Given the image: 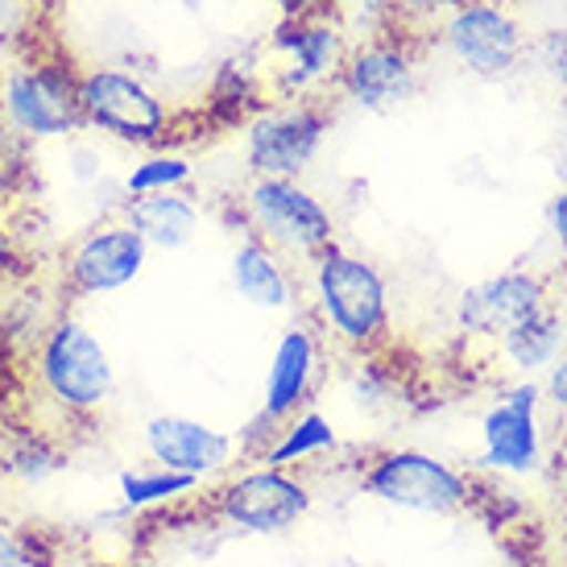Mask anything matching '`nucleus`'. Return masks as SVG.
Listing matches in <instances>:
<instances>
[{
    "label": "nucleus",
    "instance_id": "1",
    "mask_svg": "<svg viewBox=\"0 0 567 567\" xmlns=\"http://www.w3.org/2000/svg\"><path fill=\"white\" fill-rule=\"evenodd\" d=\"M0 121L21 142L80 133V66L54 47H25L0 71Z\"/></svg>",
    "mask_w": 567,
    "mask_h": 567
},
{
    "label": "nucleus",
    "instance_id": "2",
    "mask_svg": "<svg viewBox=\"0 0 567 567\" xmlns=\"http://www.w3.org/2000/svg\"><path fill=\"white\" fill-rule=\"evenodd\" d=\"M30 378L59 423H87L112 394V361L75 316H59L30 352Z\"/></svg>",
    "mask_w": 567,
    "mask_h": 567
},
{
    "label": "nucleus",
    "instance_id": "3",
    "mask_svg": "<svg viewBox=\"0 0 567 567\" xmlns=\"http://www.w3.org/2000/svg\"><path fill=\"white\" fill-rule=\"evenodd\" d=\"M311 295L323 328L348 348L369 352L390 331V302H385V278L373 261H364L344 245H331L311 261Z\"/></svg>",
    "mask_w": 567,
    "mask_h": 567
},
{
    "label": "nucleus",
    "instance_id": "4",
    "mask_svg": "<svg viewBox=\"0 0 567 567\" xmlns=\"http://www.w3.org/2000/svg\"><path fill=\"white\" fill-rule=\"evenodd\" d=\"M80 121L133 150H162L174 133L171 104L137 71L116 63L80 66Z\"/></svg>",
    "mask_w": 567,
    "mask_h": 567
},
{
    "label": "nucleus",
    "instance_id": "5",
    "mask_svg": "<svg viewBox=\"0 0 567 567\" xmlns=\"http://www.w3.org/2000/svg\"><path fill=\"white\" fill-rule=\"evenodd\" d=\"M240 224L245 233L290 261H316L336 245V220L299 178H249L240 190Z\"/></svg>",
    "mask_w": 567,
    "mask_h": 567
},
{
    "label": "nucleus",
    "instance_id": "6",
    "mask_svg": "<svg viewBox=\"0 0 567 567\" xmlns=\"http://www.w3.org/2000/svg\"><path fill=\"white\" fill-rule=\"evenodd\" d=\"M331 128L328 95H295L266 109L245 133V166L252 178H299L316 162Z\"/></svg>",
    "mask_w": 567,
    "mask_h": 567
},
{
    "label": "nucleus",
    "instance_id": "7",
    "mask_svg": "<svg viewBox=\"0 0 567 567\" xmlns=\"http://www.w3.org/2000/svg\"><path fill=\"white\" fill-rule=\"evenodd\" d=\"M423 47L426 42L394 30V25H373L369 38L348 42L331 92L361 104V109H394L419 87Z\"/></svg>",
    "mask_w": 567,
    "mask_h": 567
},
{
    "label": "nucleus",
    "instance_id": "8",
    "mask_svg": "<svg viewBox=\"0 0 567 567\" xmlns=\"http://www.w3.org/2000/svg\"><path fill=\"white\" fill-rule=\"evenodd\" d=\"M344 25L340 17H282L269 33V75L282 100L328 95L344 63Z\"/></svg>",
    "mask_w": 567,
    "mask_h": 567
},
{
    "label": "nucleus",
    "instance_id": "9",
    "mask_svg": "<svg viewBox=\"0 0 567 567\" xmlns=\"http://www.w3.org/2000/svg\"><path fill=\"white\" fill-rule=\"evenodd\" d=\"M431 38L443 42V50L464 71L485 75V80L509 75L530 50V38L522 30L518 13L502 0H468V4H460L435 25Z\"/></svg>",
    "mask_w": 567,
    "mask_h": 567
},
{
    "label": "nucleus",
    "instance_id": "10",
    "mask_svg": "<svg viewBox=\"0 0 567 567\" xmlns=\"http://www.w3.org/2000/svg\"><path fill=\"white\" fill-rule=\"evenodd\" d=\"M150 245L142 233L116 212L112 220L92 224L87 233L66 245L59 278H63V295L71 299H95V295H112L128 286L145 266Z\"/></svg>",
    "mask_w": 567,
    "mask_h": 567
},
{
    "label": "nucleus",
    "instance_id": "11",
    "mask_svg": "<svg viewBox=\"0 0 567 567\" xmlns=\"http://www.w3.org/2000/svg\"><path fill=\"white\" fill-rule=\"evenodd\" d=\"M311 493L299 476H290L282 464H269L257 473H245L237 481H228L224 488H216L204 505H199V518L212 522H233L240 530H286L307 514Z\"/></svg>",
    "mask_w": 567,
    "mask_h": 567
},
{
    "label": "nucleus",
    "instance_id": "12",
    "mask_svg": "<svg viewBox=\"0 0 567 567\" xmlns=\"http://www.w3.org/2000/svg\"><path fill=\"white\" fill-rule=\"evenodd\" d=\"M361 485L381 502L423 514H452L468 497L464 476L423 452H381L361 468Z\"/></svg>",
    "mask_w": 567,
    "mask_h": 567
},
{
    "label": "nucleus",
    "instance_id": "13",
    "mask_svg": "<svg viewBox=\"0 0 567 567\" xmlns=\"http://www.w3.org/2000/svg\"><path fill=\"white\" fill-rule=\"evenodd\" d=\"M547 302H551L547 278L514 269V274H502V278H488V282L473 286L460 299V323L476 331V336H505L509 328H518L522 319L543 311Z\"/></svg>",
    "mask_w": 567,
    "mask_h": 567
},
{
    "label": "nucleus",
    "instance_id": "14",
    "mask_svg": "<svg viewBox=\"0 0 567 567\" xmlns=\"http://www.w3.org/2000/svg\"><path fill=\"white\" fill-rule=\"evenodd\" d=\"M319 378V336L311 328H290L278 340L274 364H269L266 381V406H261V426H282L286 419L302 414L311 402Z\"/></svg>",
    "mask_w": 567,
    "mask_h": 567
},
{
    "label": "nucleus",
    "instance_id": "15",
    "mask_svg": "<svg viewBox=\"0 0 567 567\" xmlns=\"http://www.w3.org/2000/svg\"><path fill=\"white\" fill-rule=\"evenodd\" d=\"M145 447H150V456L158 460L162 468L187 476L216 473L233 456V440L228 435H220V431H212L204 423L178 419V414L150 419V426H145Z\"/></svg>",
    "mask_w": 567,
    "mask_h": 567
},
{
    "label": "nucleus",
    "instance_id": "16",
    "mask_svg": "<svg viewBox=\"0 0 567 567\" xmlns=\"http://www.w3.org/2000/svg\"><path fill=\"white\" fill-rule=\"evenodd\" d=\"M125 216L145 245L154 249H183L195 228H199V204L190 199L187 190H158V195H125L121 204Z\"/></svg>",
    "mask_w": 567,
    "mask_h": 567
},
{
    "label": "nucleus",
    "instance_id": "17",
    "mask_svg": "<svg viewBox=\"0 0 567 567\" xmlns=\"http://www.w3.org/2000/svg\"><path fill=\"white\" fill-rule=\"evenodd\" d=\"M535 385H522L509 394V402L493 410L485 419V440L488 456L485 464L493 468H530L538 456V435H535Z\"/></svg>",
    "mask_w": 567,
    "mask_h": 567
},
{
    "label": "nucleus",
    "instance_id": "18",
    "mask_svg": "<svg viewBox=\"0 0 567 567\" xmlns=\"http://www.w3.org/2000/svg\"><path fill=\"white\" fill-rule=\"evenodd\" d=\"M233 286L252 307H290L295 299V278H290L286 261L249 233L233 252Z\"/></svg>",
    "mask_w": 567,
    "mask_h": 567
},
{
    "label": "nucleus",
    "instance_id": "19",
    "mask_svg": "<svg viewBox=\"0 0 567 567\" xmlns=\"http://www.w3.org/2000/svg\"><path fill=\"white\" fill-rule=\"evenodd\" d=\"M559 344H564V319H559L551 302L502 336V348L509 352V361L518 364V369H538V364L555 361Z\"/></svg>",
    "mask_w": 567,
    "mask_h": 567
},
{
    "label": "nucleus",
    "instance_id": "20",
    "mask_svg": "<svg viewBox=\"0 0 567 567\" xmlns=\"http://www.w3.org/2000/svg\"><path fill=\"white\" fill-rule=\"evenodd\" d=\"M336 435H331V426L323 414L316 410H307V414H295V419H286L282 431H278V443H269L266 447V464H295V460L311 456L319 447H331Z\"/></svg>",
    "mask_w": 567,
    "mask_h": 567
},
{
    "label": "nucleus",
    "instance_id": "21",
    "mask_svg": "<svg viewBox=\"0 0 567 567\" xmlns=\"http://www.w3.org/2000/svg\"><path fill=\"white\" fill-rule=\"evenodd\" d=\"M190 162L174 150H150L142 162H133L125 174V195H158V190H187Z\"/></svg>",
    "mask_w": 567,
    "mask_h": 567
},
{
    "label": "nucleus",
    "instance_id": "22",
    "mask_svg": "<svg viewBox=\"0 0 567 567\" xmlns=\"http://www.w3.org/2000/svg\"><path fill=\"white\" fill-rule=\"evenodd\" d=\"M460 4H468V0H385L378 25H394V30L426 42V33H435V25Z\"/></svg>",
    "mask_w": 567,
    "mask_h": 567
},
{
    "label": "nucleus",
    "instance_id": "23",
    "mask_svg": "<svg viewBox=\"0 0 567 567\" xmlns=\"http://www.w3.org/2000/svg\"><path fill=\"white\" fill-rule=\"evenodd\" d=\"M195 485V476L187 473H125L121 488H125V502L128 505H142V502H158V497H174V493H187Z\"/></svg>",
    "mask_w": 567,
    "mask_h": 567
},
{
    "label": "nucleus",
    "instance_id": "24",
    "mask_svg": "<svg viewBox=\"0 0 567 567\" xmlns=\"http://www.w3.org/2000/svg\"><path fill=\"white\" fill-rule=\"evenodd\" d=\"M33 21H38V0H0V50L21 54L33 47Z\"/></svg>",
    "mask_w": 567,
    "mask_h": 567
},
{
    "label": "nucleus",
    "instance_id": "25",
    "mask_svg": "<svg viewBox=\"0 0 567 567\" xmlns=\"http://www.w3.org/2000/svg\"><path fill=\"white\" fill-rule=\"evenodd\" d=\"M526 54L543 66V75H547V80H555L567 92V30H547L538 42H530Z\"/></svg>",
    "mask_w": 567,
    "mask_h": 567
},
{
    "label": "nucleus",
    "instance_id": "26",
    "mask_svg": "<svg viewBox=\"0 0 567 567\" xmlns=\"http://www.w3.org/2000/svg\"><path fill=\"white\" fill-rule=\"evenodd\" d=\"M25 145L13 128L0 121V195H9L17 187V178H21V166H25Z\"/></svg>",
    "mask_w": 567,
    "mask_h": 567
},
{
    "label": "nucleus",
    "instance_id": "27",
    "mask_svg": "<svg viewBox=\"0 0 567 567\" xmlns=\"http://www.w3.org/2000/svg\"><path fill=\"white\" fill-rule=\"evenodd\" d=\"M282 17H340L344 0H274Z\"/></svg>",
    "mask_w": 567,
    "mask_h": 567
},
{
    "label": "nucleus",
    "instance_id": "28",
    "mask_svg": "<svg viewBox=\"0 0 567 567\" xmlns=\"http://www.w3.org/2000/svg\"><path fill=\"white\" fill-rule=\"evenodd\" d=\"M0 567H30L25 543H21V535L9 530V526H0Z\"/></svg>",
    "mask_w": 567,
    "mask_h": 567
},
{
    "label": "nucleus",
    "instance_id": "29",
    "mask_svg": "<svg viewBox=\"0 0 567 567\" xmlns=\"http://www.w3.org/2000/svg\"><path fill=\"white\" fill-rule=\"evenodd\" d=\"M17 266H21V252H17V245H13V233L0 228V286L13 278Z\"/></svg>",
    "mask_w": 567,
    "mask_h": 567
},
{
    "label": "nucleus",
    "instance_id": "30",
    "mask_svg": "<svg viewBox=\"0 0 567 567\" xmlns=\"http://www.w3.org/2000/svg\"><path fill=\"white\" fill-rule=\"evenodd\" d=\"M551 224H555V237H559V245L567 249V187L555 195L551 204Z\"/></svg>",
    "mask_w": 567,
    "mask_h": 567
},
{
    "label": "nucleus",
    "instance_id": "31",
    "mask_svg": "<svg viewBox=\"0 0 567 567\" xmlns=\"http://www.w3.org/2000/svg\"><path fill=\"white\" fill-rule=\"evenodd\" d=\"M551 398H555V406H564L567 410V352L555 361V373H551Z\"/></svg>",
    "mask_w": 567,
    "mask_h": 567
},
{
    "label": "nucleus",
    "instance_id": "32",
    "mask_svg": "<svg viewBox=\"0 0 567 567\" xmlns=\"http://www.w3.org/2000/svg\"><path fill=\"white\" fill-rule=\"evenodd\" d=\"M364 9H369V13H373V21H378V17L385 13V0H364Z\"/></svg>",
    "mask_w": 567,
    "mask_h": 567
},
{
    "label": "nucleus",
    "instance_id": "33",
    "mask_svg": "<svg viewBox=\"0 0 567 567\" xmlns=\"http://www.w3.org/2000/svg\"><path fill=\"white\" fill-rule=\"evenodd\" d=\"M121 567H154V564H145V559H128V564H121Z\"/></svg>",
    "mask_w": 567,
    "mask_h": 567
},
{
    "label": "nucleus",
    "instance_id": "34",
    "mask_svg": "<svg viewBox=\"0 0 567 567\" xmlns=\"http://www.w3.org/2000/svg\"><path fill=\"white\" fill-rule=\"evenodd\" d=\"M502 4H509V9H514V4H522V0H502Z\"/></svg>",
    "mask_w": 567,
    "mask_h": 567
}]
</instances>
